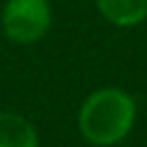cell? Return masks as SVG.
Wrapping results in <instances>:
<instances>
[{
  "mask_svg": "<svg viewBox=\"0 0 147 147\" xmlns=\"http://www.w3.org/2000/svg\"><path fill=\"white\" fill-rule=\"evenodd\" d=\"M136 119V103L122 90H99L94 92L80 110L78 126L80 133L94 145H113L122 140Z\"/></svg>",
  "mask_w": 147,
  "mask_h": 147,
  "instance_id": "6da1fadb",
  "label": "cell"
},
{
  "mask_svg": "<svg viewBox=\"0 0 147 147\" xmlns=\"http://www.w3.org/2000/svg\"><path fill=\"white\" fill-rule=\"evenodd\" d=\"M96 5L115 25H136L147 18V0H96Z\"/></svg>",
  "mask_w": 147,
  "mask_h": 147,
  "instance_id": "277c9868",
  "label": "cell"
},
{
  "mask_svg": "<svg viewBox=\"0 0 147 147\" xmlns=\"http://www.w3.org/2000/svg\"><path fill=\"white\" fill-rule=\"evenodd\" d=\"M51 23V7L46 0H9L2 14V25L9 39L28 44L37 41Z\"/></svg>",
  "mask_w": 147,
  "mask_h": 147,
  "instance_id": "7a4b0ae2",
  "label": "cell"
},
{
  "mask_svg": "<svg viewBox=\"0 0 147 147\" xmlns=\"http://www.w3.org/2000/svg\"><path fill=\"white\" fill-rule=\"evenodd\" d=\"M0 147H37L32 124L14 113H0Z\"/></svg>",
  "mask_w": 147,
  "mask_h": 147,
  "instance_id": "3957f363",
  "label": "cell"
}]
</instances>
